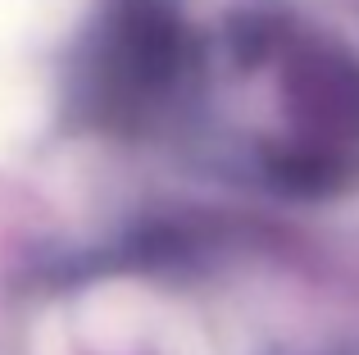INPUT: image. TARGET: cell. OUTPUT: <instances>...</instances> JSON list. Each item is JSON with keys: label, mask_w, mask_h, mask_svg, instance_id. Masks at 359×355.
Masks as SVG:
<instances>
[{"label": "cell", "mask_w": 359, "mask_h": 355, "mask_svg": "<svg viewBox=\"0 0 359 355\" xmlns=\"http://www.w3.org/2000/svg\"><path fill=\"white\" fill-rule=\"evenodd\" d=\"M46 82L23 60H0V155L32 142V133L46 123Z\"/></svg>", "instance_id": "6da1fadb"}, {"label": "cell", "mask_w": 359, "mask_h": 355, "mask_svg": "<svg viewBox=\"0 0 359 355\" xmlns=\"http://www.w3.org/2000/svg\"><path fill=\"white\" fill-rule=\"evenodd\" d=\"M82 0H0V60H18V46L69 23Z\"/></svg>", "instance_id": "7a4b0ae2"}]
</instances>
